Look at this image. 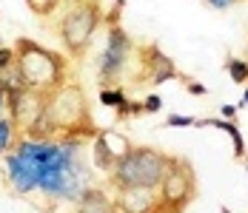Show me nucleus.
Masks as SVG:
<instances>
[{
  "mask_svg": "<svg viewBox=\"0 0 248 213\" xmlns=\"http://www.w3.org/2000/svg\"><path fill=\"white\" fill-rule=\"evenodd\" d=\"M0 46H3V40H0Z\"/></svg>",
  "mask_w": 248,
  "mask_h": 213,
  "instance_id": "27",
  "label": "nucleus"
},
{
  "mask_svg": "<svg viewBox=\"0 0 248 213\" xmlns=\"http://www.w3.org/2000/svg\"><path fill=\"white\" fill-rule=\"evenodd\" d=\"M15 122L12 117H0V156H6L15 148Z\"/></svg>",
  "mask_w": 248,
  "mask_h": 213,
  "instance_id": "13",
  "label": "nucleus"
},
{
  "mask_svg": "<svg viewBox=\"0 0 248 213\" xmlns=\"http://www.w3.org/2000/svg\"><path fill=\"white\" fill-rule=\"evenodd\" d=\"M169 156L149 145H128V151L117 156L111 168L114 188H160V179L166 173Z\"/></svg>",
  "mask_w": 248,
  "mask_h": 213,
  "instance_id": "3",
  "label": "nucleus"
},
{
  "mask_svg": "<svg viewBox=\"0 0 248 213\" xmlns=\"http://www.w3.org/2000/svg\"><path fill=\"white\" fill-rule=\"evenodd\" d=\"M75 3H83V0H75Z\"/></svg>",
  "mask_w": 248,
  "mask_h": 213,
  "instance_id": "26",
  "label": "nucleus"
},
{
  "mask_svg": "<svg viewBox=\"0 0 248 213\" xmlns=\"http://www.w3.org/2000/svg\"><path fill=\"white\" fill-rule=\"evenodd\" d=\"M12 63H15V48L0 46V69H6V66H12Z\"/></svg>",
  "mask_w": 248,
  "mask_h": 213,
  "instance_id": "18",
  "label": "nucleus"
},
{
  "mask_svg": "<svg viewBox=\"0 0 248 213\" xmlns=\"http://www.w3.org/2000/svg\"><path fill=\"white\" fill-rule=\"evenodd\" d=\"M15 63L20 69L26 88L49 94L66 83V57L57 54L54 48H46L34 40L20 37L15 43Z\"/></svg>",
  "mask_w": 248,
  "mask_h": 213,
  "instance_id": "2",
  "label": "nucleus"
},
{
  "mask_svg": "<svg viewBox=\"0 0 248 213\" xmlns=\"http://www.w3.org/2000/svg\"><path fill=\"white\" fill-rule=\"evenodd\" d=\"M46 108H49V117L57 134L66 131V137H97L94 122L89 117V102H86V94L80 91V85L63 83L60 88L49 91Z\"/></svg>",
  "mask_w": 248,
  "mask_h": 213,
  "instance_id": "4",
  "label": "nucleus"
},
{
  "mask_svg": "<svg viewBox=\"0 0 248 213\" xmlns=\"http://www.w3.org/2000/svg\"><path fill=\"white\" fill-rule=\"evenodd\" d=\"M3 114H6V91L0 88V117H3Z\"/></svg>",
  "mask_w": 248,
  "mask_h": 213,
  "instance_id": "23",
  "label": "nucleus"
},
{
  "mask_svg": "<svg viewBox=\"0 0 248 213\" xmlns=\"http://www.w3.org/2000/svg\"><path fill=\"white\" fill-rule=\"evenodd\" d=\"M103 23V9H100L97 0H83L75 3L57 23V37L63 48L69 51V57H83L89 46H92V37L97 31V26Z\"/></svg>",
  "mask_w": 248,
  "mask_h": 213,
  "instance_id": "5",
  "label": "nucleus"
},
{
  "mask_svg": "<svg viewBox=\"0 0 248 213\" xmlns=\"http://www.w3.org/2000/svg\"><path fill=\"white\" fill-rule=\"evenodd\" d=\"M166 122H169L171 128H180V125H194L197 119H194V117H180V114H174V117H169Z\"/></svg>",
  "mask_w": 248,
  "mask_h": 213,
  "instance_id": "19",
  "label": "nucleus"
},
{
  "mask_svg": "<svg viewBox=\"0 0 248 213\" xmlns=\"http://www.w3.org/2000/svg\"><path fill=\"white\" fill-rule=\"evenodd\" d=\"M117 151H114V145L108 140V134H97L94 142H92V165L97 168V170H106V173H111V168L117 162Z\"/></svg>",
  "mask_w": 248,
  "mask_h": 213,
  "instance_id": "11",
  "label": "nucleus"
},
{
  "mask_svg": "<svg viewBox=\"0 0 248 213\" xmlns=\"http://www.w3.org/2000/svg\"><path fill=\"white\" fill-rule=\"evenodd\" d=\"M223 213H228V208H223Z\"/></svg>",
  "mask_w": 248,
  "mask_h": 213,
  "instance_id": "25",
  "label": "nucleus"
},
{
  "mask_svg": "<svg viewBox=\"0 0 248 213\" xmlns=\"http://www.w3.org/2000/svg\"><path fill=\"white\" fill-rule=\"evenodd\" d=\"M160 108H163V99L157 94L146 97V102H143V111H146V114H154V111H160Z\"/></svg>",
  "mask_w": 248,
  "mask_h": 213,
  "instance_id": "17",
  "label": "nucleus"
},
{
  "mask_svg": "<svg viewBox=\"0 0 248 213\" xmlns=\"http://www.w3.org/2000/svg\"><path fill=\"white\" fill-rule=\"evenodd\" d=\"M26 6H29L31 14H37V17H49L51 12L60 6V0H26Z\"/></svg>",
  "mask_w": 248,
  "mask_h": 213,
  "instance_id": "15",
  "label": "nucleus"
},
{
  "mask_svg": "<svg viewBox=\"0 0 248 213\" xmlns=\"http://www.w3.org/2000/svg\"><path fill=\"white\" fill-rule=\"evenodd\" d=\"M243 105H248V88H246V94H243Z\"/></svg>",
  "mask_w": 248,
  "mask_h": 213,
  "instance_id": "24",
  "label": "nucleus"
},
{
  "mask_svg": "<svg viewBox=\"0 0 248 213\" xmlns=\"http://www.w3.org/2000/svg\"><path fill=\"white\" fill-rule=\"evenodd\" d=\"M194 125H202V128H220L225 131L231 142H234V156H246V142H243V134H240V128L234 125V122H228V119H197Z\"/></svg>",
  "mask_w": 248,
  "mask_h": 213,
  "instance_id": "12",
  "label": "nucleus"
},
{
  "mask_svg": "<svg viewBox=\"0 0 248 213\" xmlns=\"http://www.w3.org/2000/svg\"><path fill=\"white\" fill-rule=\"evenodd\" d=\"M220 114H223V117H234V114H237V108H234V105H223V108H220Z\"/></svg>",
  "mask_w": 248,
  "mask_h": 213,
  "instance_id": "22",
  "label": "nucleus"
},
{
  "mask_svg": "<svg viewBox=\"0 0 248 213\" xmlns=\"http://www.w3.org/2000/svg\"><path fill=\"white\" fill-rule=\"evenodd\" d=\"M228 77H231L237 85L248 83V63L246 60H228Z\"/></svg>",
  "mask_w": 248,
  "mask_h": 213,
  "instance_id": "16",
  "label": "nucleus"
},
{
  "mask_svg": "<svg viewBox=\"0 0 248 213\" xmlns=\"http://www.w3.org/2000/svg\"><path fill=\"white\" fill-rule=\"evenodd\" d=\"M188 91H191L194 97H202L205 94V85H200V83H188Z\"/></svg>",
  "mask_w": 248,
  "mask_h": 213,
  "instance_id": "21",
  "label": "nucleus"
},
{
  "mask_svg": "<svg viewBox=\"0 0 248 213\" xmlns=\"http://www.w3.org/2000/svg\"><path fill=\"white\" fill-rule=\"evenodd\" d=\"M140 57H143V69H146V74H149V83H151V85L169 83V80H174V77H177L174 63L157 46L143 48V51H140Z\"/></svg>",
  "mask_w": 248,
  "mask_h": 213,
  "instance_id": "9",
  "label": "nucleus"
},
{
  "mask_svg": "<svg viewBox=\"0 0 248 213\" xmlns=\"http://www.w3.org/2000/svg\"><path fill=\"white\" fill-rule=\"evenodd\" d=\"M160 202L174 213H183L188 208V202L197 196V176H194V168L188 165L186 159L180 156H169V165L166 173L160 179Z\"/></svg>",
  "mask_w": 248,
  "mask_h": 213,
  "instance_id": "6",
  "label": "nucleus"
},
{
  "mask_svg": "<svg viewBox=\"0 0 248 213\" xmlns=\"http://www.w3.org/2000/svg\"><path fill=\"white\" fill-rule=\"evenodd\" d=\"M6 173L15 193L40 190L49 199L77 202L89 185V168L83 162V137L63 140H15L6 154Z\"/></svg>",
  "mask_w": 248,
  "mask_h": 213,
  "instance_id": "1",
  "label": "nucleus"
},
{
  "mask_svg": "<svg viewBox=\"0 0 248 213\" xmlns=\"http://www.w3.org/2000/svg\"><path fill=\"white\" fill-rule=\"evenodd\" d=\"M131 51H134V43H131V37L123 31V26L108 23V46L100 54V71H97V80H100L103 88L114 85V83L125 74V66H128Z\"/></svg>",
  "mask_w": 248,
  "mask_h": 213,
  "instance_id": "7",
  "label": "nucleus"
},
{
  "mask_svg": "<svg viewBox=\"0 0 248 213\" xmlns=\"http://www.w3.org/2000/svg\"><path fill=\"white\" fill-rule=\"evenodd\" d=\"M205 3H208L211 9H228V6H234L237 0H205Z\"/></svg>",
  "mask_w": 248,
  "mask_h": 213,
  "instance_id": "20",
  "label": "nucleus"
},
{
  "mask_svg": "<svg viewBox=\"0 0 248 213\" xmlns=\"http://www.w3.org/2000/svg\"><path fill=\"white\" fill-rule=\"evenodd\" d=\"M125 99H128L125 91H123V88H117V85H108V88H103V91H100V102H103V105H108V108H120Z\"/></svg>",
  "mask_w": 248,
  "mask_h": 213,
  "instance_id": "14",
  "label": "nucleus"
},
{
  "mask_svg": "<svg viewBox=\"0 0 248 213\" xmlns=\"http://www.w3.org/2000/svg\"><path fill=\"white\" fill-rule=\"evenodd\" d=\"M117 213H151L160 205V193L154 188H114Z\"/></svg>",
  "mask_w": 248,
  "mask_h": 213,
  "instance_id": "8",
  "label": "nucleus"
},
{
  "mask_svg": "<svg viewBox=\"0 0 248 213\" xmlns=\"http://www.w3.org/2000/svg\"><path fill=\"white\" fill-rule=\"evenodd\" d=\"M77 213H117V208H114V199L106 196V190L86 185L77 199Z\"/></svg>",
  "mask_w": 248,
  "mask_h": 213,
  "instance_id": "10",
  "label": "nucleus"
}]
</instances>
